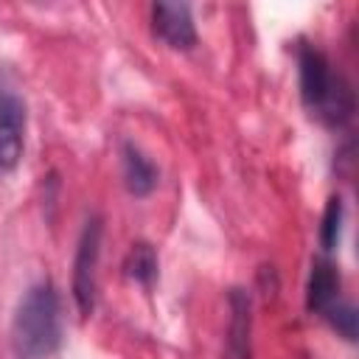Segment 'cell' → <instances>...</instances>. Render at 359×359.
Segmentation results:
<instances>
[{
  "label": "cell",
  "instance_id": "1",
  "mask_svg": "<svg viewBox=\"0 0 359 359\" xmlns=\"http://www.w3.org/2000/svg\"><path fill=\"white\" fill-rule=\"evenodd\" d=\"M62 342V306L50 280L34 283L17 303L11 320V351L17 359H48Z\"/></svg>",
  "mask_w": 359,
  "mask_h": 359
},
{
  "label": "cell",
  "instance_id": "2",
  "mask_svg": "<svg viewBox=\"0 0 359 359\" xmlns=\"http://www.w3.org/2000/svg\"><path fill=\"white\" fill-rule=\"evenodd\" d=\"M300 98L311 118L325 126H345L353 118L356 98L348 79L331 65V59L311 48H300Z\"/></svg>",
  "mask_w": 359,
  "mask_h": 359
},
{
  "label": "cell",
  "instance_id": "3",
  "mask_svg": "<svg viewBox=\"0 0 359 359\" xmlns=\"http://www.w3.org/2000/svg\"><path fill=\"white\" fill-rule=\"evenodd\" d=\"M101 236L104 222L101 216H90L81 227L76 261H73V297L81 317H90L95 309V289H98V258H101Z\"/></svg>",
  "mask_w": 359,
  "mask_h": 359
},
{
  "label": "cell",
  "instance_id": "4",
  "mask_svg": "<svg viewBox=\"0 0 359 359\" xmlns=\"http://www.w3.org/2000/svg\"><path fill=\"white\" fill-rule=\"evenodd\" d=\"M25 137V104L0 79V168L17 165Z\"/></svg>",
  "mask_w": 359,
  "mask_h": 359
},
{
  "label": "cell",
  "instance_id": "5",
  "mask_svg": "<svg viewBox=\"0 0 359 359\" xmlns=\"http://www.w3.org/2000/svg\"><path fill=\"white\" fill-rule=\"evenodd\" d=\"M151 25L157 39H163L174 50H188L196 45V28L191 8L185 3H154L151 6Z\"/></svg>",
  "mask_w": 359,
  "mask_h": 359
},
{
  "label": "cell",
  "instance_id": "6",
  "mask_svg": "<svg viewBox=\"0 0 359 359\" xmlns=\"http://www.w3.org/2000/svg\"><path fill=\"white\" fill-rule=\"evenodd\" d=\"M250 294L244 289L230 292V325H227V356L230 359H250Z\"/></svg>",
  "mask_w": 359,
  "mask_h": 359
},
{
  "label": "cell",
  "instance_id": "7",
  "mask_svg": "<svg viewBox=\"0 0 359 359\" xmlns=\"http://www.w3.org/2000/svg\"><path fill=\"white\" fill-rule=\"evenodd\" d=\"M339 300V272L334 269L331 261H314L311 275H309V292H306V303L311 311L323 314L331 303Z\"/></svg>",
  "mask_w": 359,
  "mask_h": 359
},
{
  "label": "cell",
  "instance_id": "8",
  "mask_svg": "<svg viewBox=\"0 0 359 359\" xmlns=\"http://www.w3.org/2000/svg\"><path fill=\"white\" fill-rule=\"evenodd\" d=\"M123 180H126L129 194L135 196H149L157 185L154 163L135 143H123Z\"/></svg>",
  "mask_w": 359,
  "mask_h": 359
},
{
  "label": "cell",
  "instance_id": "9",
  "mask_svg": "<svg viewBox=\"0 0 359 359\" xmlns=\"http://www.w3.org/2000/svg\"><path fill=\"white\" fill-rule=\"evenodd\" d=\"M123 269H126V275H129L132 280L149 286V283L157 278V255H154L151 244H146V241L135 244V247L129 250L126 261H123Z\"/></svg>",
  "mask_w": 359,
  "mask_h": 359
},
{
  "label": "cell",
  "instance_id": "10",
  "mask_svg": "<svg viewBox=\"0 0 359 359\" xmlns=\"http://www.w3.org/2000/svg\"><path fill=\"white\" fill-rule=\"evenodd\" d=\"M339 230H342V199L331 196L323 213V227H320V244L323 250H334L339 241Z\"/></svg>",
  "mask_w": 359,
  "mask_h": 359
},
{
  "label": "cell",
  "instance_id": "11",
  "mask_svg": "<svg viewBox=\"0 0 359 359\" xmlns=\"http://www.w3.org/2000/svg\"><path fill=\"white\" fill-rule=\"evenodd\" d=\"M323 317L345 337V339H356V309H353V303H348V300H337V303H331L325 311H323Z\"/></svg>",
  "mask_w": 359,
  "mask_h": 359
}]
</instances>
